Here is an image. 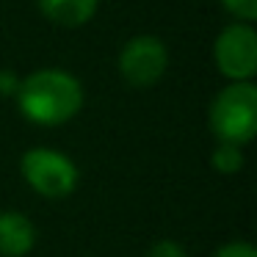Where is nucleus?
<instances>
[{"label":"nucleus","instance_id":"obj_3","mask_svg":"<svg viewBox=\"0 0 257 257\" xmlns=\"http://www.w3.org/2000/svg\"><path fill=\"white\" fill-rule=\"evenodd\" d=\"M23 177L36 194L47 199H64L78 185V169L64 152L56 150H28L23 155Z\"/></svg>","mask_w":257,"mask_h":257},{"label":"nucleus","instance_id":"obj_8","mask_svg":"<svg viewBox=\"0 0 257 257\" xmlns=\"http://www.w3.org/2000/svg\"><path fill=\"white\" fill-rule=\"evenodd\" d=\"M210 163H213V169L221 172V174H235V172L243 169V152H240L238 144H227V141H221V144L213 150Z\"/></svg>","mask_w":257,"mask_h":257},{"label":"nucleus","instance_id":"obj_4","mask_svg":"<svg viewBox=\"0 0 257 257\" xmlns=\"http://www.w3.org/2000/svg\"><path fill=\"white\" fill-rule=\"evenodd\" d=\"M213 58L224 78L232 83L251 80L257 72V34L249 23H232L218 34Z\"/></svg>","mask_w":257,"mask_h":257},{"label":"nucleus","instance_id":"obj_9","mask_svg":"<svg viewBox=\"0 0 257 257\" xmlns=\"http://www.w3.org/2000/svg\"><path fill=\"white\" fill-rule=\"evenodd\" d=\"M224 9L232 12L240 23H251L257 17V0H221Z\"/></svg>","mask_w":257,"mask_h":257},{"label":"nucleus","instance_id":"obj_5","mask_svg":"<svg viewBox=\"0 0 257 257\" xmlns=\"http://www.w3.org/2000/svg\"><path fill=\"white\" fill-rule=\"evenodd\" d=\"M169 50L163 39L150 34L133 36L119 53V75L133 89H150L166 75Z\"/></svg>","mask_w":257,"mask_h":257},{"label":"nucleus","instance_id":"obj_2","mask_svg":"<svg viewBox=\"0 0 257 257\" xmlns=\"http://www.w3.org/2000/svg\"><path fill=\"white\" fill-rule=\"evenodd\" d=\"M210 130L218 141L249 144L257 133V89L251 80L229 83L210 102Z\"/></svg>","mask_w":257,"mask_h":257},{"label":"nucleus","instance_id":"obj_12","mask_svg":"<svg viewBox=\"0 0 257 257\" xmlns=\"http://www.w3.org/2000/svg\"><path fill=\"white\" fill-rule=\"evenodd\" d=\"M20 89V78L12 69H0V94L3 97H14Z\"/></svg>","mask_w":257,"mask_h":257},{"label":"nucleus","instance_id":"obj_10","mask_svg":"<svg viewBox=\"0 0 257 257\" xmlns=\"http://www.w3.org/2000/svg\"><path fill=\"white\" fill-rule=\"evenodd\" d=\"M216 257H257L254 246L246 243V240H232V243H224L216 251Z\"/></svg>","mask_w":257,"mask_h":257},{"label":"nucleus","instance_id":"obj_6","mask_svg":"<svg viewBox=\"0 0 257 257\" xmlns=\"http://www.w3.org/2000/svg\"><path fill=\"white\" fill-rule=\"evenodd\" d=\"M36 243V229L17 210L0 213V257H25Z\"/></svg>","mask_w":257,"mask_h":257},{"label":"nucleus","instance_id":"obj_7","mask_svg":"<svg viewBox=\"0 0 257 257\" xmlns=\"http://www.w3.org/2000/svg\"><path fill=\"white\" fill-rule=\"evenodd\" d=\"M97 3L100 0H39V9L61 28H80L97 14Z\"/></svg>","mask_w":257,"mask_h":257},{"label":"nucleus","instance_id":"obj_1","mask_svg":"<svg viewBox=\"0 0 257 257\" xmlns=\"http://www.w3.org/2000/svg\"><path fill=\"white\" fill-rule=\"evenodd\" d=\"M17 105L23 116L34 124L56 127L83 108V86L64 69H36L20 80Z\"/></svg>","mask_w":257,"mask_h":257},{"label":"nucleus","instance_id":"obj_11","mask_svg":"<svg viewBox=\"0 0 257 257\" xmlns=\"http://www.w3.org/2000/svg\"><path fill=\"white\" fill-rule=\"evenodd\" d=\"M147 257H188V254H185V249L180 243H174V240H158V243H152V249L147 251Z\"/></svg>","mask_w":257,"mask_h":257}]
</instances>
